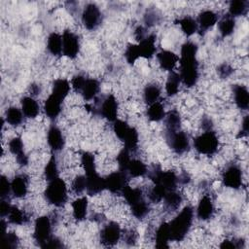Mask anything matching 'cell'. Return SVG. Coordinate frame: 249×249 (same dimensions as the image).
I'll list each match as a JSON object with an SVG mask.
<instances>
[{"mask_svg": "<svg viewBox=\"0 0 249 249\" xmlns=\"http://www.w3.org/2000/svg\"><path fill=\"white\" fill-rule=\"evenodd\" d=\"M39 104L32 96L21 98V111L26 118H35L39 114Z\"/></svg>", "mask_w": 249, "mask_h": 249, "instance_id": "26", "label": "cell"}, {"mask_svg": "<svg viewBox=\"0 0 249 249\" xmlns=\"http://www.w3.org/2000/svg\"><path fill=\"white\" fill-rule=\"evenodd\" d=\"M130 152L128 150H126L125 148H124L119 155L117 156V160H118V164H119V168L122 171H125V168L130 160Z\"/></svg>", "mask_w": 249, "mask_h": 249, "instance_id": "50", "label": "cell"}, {"mask_svg": "<svg viewBox=\"0 0 249 249\" xmlns=\"http://www.w3.org/2000/svg\"><path fill=\"white\" fill-rule=\"evenodd\" d=\"M217 73L223 79L230 77L233 73V68L228 63H222L217 67Z\"/></svg>", "mask_w": 249, "mask_h": 249, "instance_id": "54", "label": "cell"}, {"mask_svg": "<svg viewBox=\"0 0 249 249\" xmlns=\"http://www.w3.org/2000/svg\"><path fill=\"white\" fill-rule=\"evenodd\" d=\"M72 212L73 217L77 221H83L88 212V198L86 196H82L75 199L72 203Z\"/></svg>", "mask_w": 249, "mask_h": 249, "instance_id": "29", "label": "cell"}, {"mask_svg": "<svg viewBox=\"0 0 249 249\" xmlns=\"http://www.w3.org/2000/svg\"><path fill=\"white\" fill-rule=\"evenodd\" d=\"M118 101L113 94L106 95L96 109V113L109 122H115L118 116Z\"/></svg>", "mask_w": 249, "mask_h": 249, "instance_id": "9", "label": "cell"}, {"mask_svg": "<svg viewBox=\"0 0 249 249\" xmlns=\"http://www.w3.org/2000/svg\"><path fill=\"white\" fill-rule=\"evenodd\" d=\"M123 142L124 143V148L126 150H128L130 153L135 152L138 148V142H139V136H138L137 130L131 126Z\"/></svg>", "mask_w": 249, "mask_h": 249, "instance_id": "41", "label": "cell"}, {"mask_svg": "<svg viewBox=\"0 0 249 249\" xmlns=\"http://www.w3.org/2000/svg\"><path fill=\"white\" fill-rule=\"evenodd\" d=\"M121 195L124 197L125 201L129 204V206H131L141 200H144L143 192L140 188H131L128 185H126L124 188V190L122 191Z\"/></svg>", "mask_w": 249, "mask_h": 249, "instance_id": "27", "label": "cell"}, {"mask_svg": "<svg viewBox=\"0 0 249 249\" xmlns=\"http://www.w3.org/2000/svg\"><path fill=\"white\" fill-rule=\"evenodd\" d=\"M224 186L237 190L242 186V171L236 164L229 165L222 174Z\"/></svg>", "mask_w": 249, "mask_h": 249, "instance_id": "12", "label": "cell"}, {"mask_svg": "<svg viewBox=\"0 0 249 249\" xmlns=\"http://www.w3.org/2000/svg\"><path fill=\"white\" fill-rule=\"evenodd\" d=\"M176 23L180 25L182 31L187 36H192L198 30L196 20L190 16H185V17L177 19Z\"/></svg>", "mask_w": 249, "mask_h": 249, "instance_id": "32", "label": "cell"}, {"mask_svg": "<svg viewBox=\"0 0 249 249\" xmlns=\"http://www.w3.org/2000/svg\"><path fill=\"white\" fill-rule=\"evenodd\" d=\"M232 90L236 106L241 110H247L249 107V92L247 88L243 85H235Z\"/></svg>", "mask_w": 249, "mask_h": 249, "instance_id": "23", "label": "cell"}, {"mask_svg": "<svg viewBox=\"0 0 249 249\" xmlns=\"http://www.w3.org/2000/svg\"><path fill=\"white\" fill-rule=\"evenodd\" d=\"M102 20V15L98 6L94 3H89L83 10L82 22L89 30H93L99 26Z\"/></svg>", "mask_w": 249, "mask_h": 249, "instance_id": "7", "label": "cell"}, {"mask_svg": "<svg viewBox=\"0 0 249 249\" xmlns=\"http://www.w3.org/2000/svg\"><path fill=\"white\" fill-rule=\"evenodd\" d=\"M124 57L129 64H133L139 57H141L138 45L129 44L124 52Z\"/></svg>", "mask_w": 249, "mask_h": 249, "instance_id": "47", "label": "cell"}, {"mask_svg": "<svg viewBox=\"0 0 249 249\" xmlns=\"http://www.w3.org/2000/svg\"><path fill=\"white\" fill-rule=\"evenodd\" d=\"M162 200L164 202V207L167 210L174 211L180 206L183 200V197L179 192H177L176 190H173V191L167 192Z\"/></svg>", "mask_w": 249, "mask_h": 249, "instance_id": "31", "label": "cell"}, {"mask_svg": "<svg viewBox=\"0 0 249 249\" xmlns=\"http://www.w3.org/2000/svg\"><path fill=\"white\" fill-rule=\"evenodd\" d=\"M47 49L53 55H59L62 53V36L53 32L47 40Z\"/></svg>", "mask_w": 249, "mask_h": 249, "instance_id": "33", "label": "cell"}, {"mask_svg": "<svg viewBox=\"0 0 249 249\" xmlns=\"http://www.w3.org/2000/svg\"><path fill=\"white\" fill-rule=\"evenodd\" d=\"M30 92L32 95H37L39 92H40V88L38 85H35V84H32L30 85Z\"/></svg>", "mask_w": 249, "mask_h": 249, "instance_id": "60", "label": "cell"}, {"mask_svg": "<svg viewBox=\"0 0 249 249\" xmlns=\"http://www.w3.org/2000/svg\"><path fill=\"white\" fill-rule=\"evenodd\" d=\"M87 78L83 75H76L73 77L72 81H71V85H72V88L74 89L75 91L77 92H80L85 82H86Z\"/></svg>", "mask_w": 249, "mask_h": 249, "instance_id": "55", "label": "cell"}, {"mask_svg": "<svg viewBox=\"0 0 249 249\" xmlns=\"http://www.w3.org/2000/svg\"><path fill=\"white\" fill-rule=\"evenodd\" d=\"M157 58L161 69L166 71H173L177 62L179 61L178 55L168 50H162L157 53Z\"/></svg>", "mask_w": 249, "mask_h": 249, "instance_id": "15", "label": "cell"}, {"mask_svg": "<svg viewBox=\"0 0 249 249\" xmlns=\"http://www.w3.org/2000/svg\"><path fill=\"white\" fill-rule=\"evenodd\" d=\"M9 222L14 225H22L28 221L27 216L22 212L20 209H18L17 206H12L10 213L8 214Z\"/></svg>", "mask_w": 249, "mask_h": 249, "instance_id": "42", "label": "cell"}, {"mask_svg": "<svg viewBox=\"0 0 249 249\" xmlns=\"http://www.w3.org/2000/svg\"><path fill=\"white\" fill-rule=\"evenodd\" d=\"M62 36V53L69 58H75L80 52L79 37L70 30H65Z\"/></svg>", "mask_w": 249, "mask_h": 249, "instance_id": "11", "label": "cell"}, {"mask_svg": "<svg viewBox=\"0 0 249 249\" xmlns=\"http://www.w3.org/2000/svg\"><path fill=\"white\" fill-rule=\"evenodd\" d=\"M122 235V231L118 223L110 222L103 227L100 231V242L104 246L116 245Z\"/></svg>", "mask_w": 249, "mask_h": 249, "instance_id": "13", "label": "cell"}, {"mask_svg": "<svg viewBox=\"0 0 249 249\" xmlns=\"http://www.w3.org/2000/svg\"><path fill=\"white\" fill-rule=\"evenodd\" d=\"M160 93H161V90L158 85H156V84L147 85L143 91L144 100L148 105L153 104V103L159 101Z\"/></svg>", "mask_w": 249, "mask_h": 249, "instance_id": "38", "label": "cell"}, {"mask_svg": "<svg viewBox=\"0 0 249 249\" xmlns=\"http://www.w3.org/2000/svg\"><path fill=\"white\" fill-rule=\"evenodd\" d=\"M182 83L181 77L179 73L175 71H171L167 77L166 84H165V91L168 96H174L178 90H179V86Z\"/></svg>", "mask_w": 249, "mask_h": 249, "instance_id": "35", "label": "cell"}, {"mask_svg": "<svg viewBox=\"0 0 249 249\" xmlns=\"http://www.w3.org/2000/svg\"><path fill=\"white\" fill-rule=\"evenodd\" d=\"M9 150L12 154L16 156V160L19 165H27L28 157L25 155L23 151V143L19 137H15L9 142Z\"/></svg>", "mask_w": 249, "mask_h": 249, "instance_id": "18", "label": "cell"}, {"mask_svg": "<svg viewBox=\"0 0 249 249\" xmlns=\"http://www.w3.org/2000/svg\"><path fill=\"white\" fill-rule=\"evenodd\" d=\"M18 236L13 231L6 232L3 235V243L6 248H16L18 244Z\"/></svg>", "mask_w": 249, "mask_h": 249, "instance_id": "51", "label": "cell"}, {"mask_svg": "<svg viewBox=\"0 0 249 249\" xmlns=\"http://www.w3.org/2000/svg\"><path fill=\"white\" fill-rule=\"evenodd\" d=\"M249 3L246 0H232L229 5V15L232 18L247 14Z\"/></svg>", "mask_w": 249, "mask_h": 249, "instance_id": "37", "label": "cell"}, {"mask_svg": "<svg viewBox=\"0 0 249 249\" xmlns=\"http://www.w3.org/2000/svg\"><path fill=\"white\" fill-rule=\"evenodd\" d=\"M218 20L217 15L211 10L202 11L197 18V26L198 30L201 32H206L209 28H211Z\"/></svg>", "mask_w": 249, "mask_h": 249, "instance_id": "22", "label": "cell"}, {"mask_svg": "<svg viewBox=\"0 0 249 249\" xmlns=\"http://www.w3.org/2000/svg\"><path fill=\"white\" fill-rule=\"evenodd\" d=\"M86 186H87L86 175H78L74 178L71 188L75 194L79 195L86 190Z\"/></svg>", "mask_w": 249, "mask_h": 249, "instance_id": "49", "label": "cell"}, {"mask_svg": "<svg viewBox=\"0 0 249 249\" xmlns=\"http://www.w3.org/2000/svg\"><path fill=\"white\" fill-rule=\"evenodd\" d=\"M159 18H160V16L154 10L147 11V13L144 16V21L147 26H153L159 21Z\"/></svg>", "mask_w": 249, "mask_h": 249, "instance_id": "53", "label": "cell"}, {"mask_svg": "<svg viewBox=\"0 0 249 249\" xmlns=\"http://www.w3.org/2000/svg\"><path fill=\"white\" fill-rule=\"evenodd\" d=\"M149 177L155 185L163 187L167 192L176 190L178 184V176L173 171H163L160 166H154L149 171Z\"/></svg>", "mask_w": 249, "mask_h": 249, "instance_id": "5", "label": "cell"}, {"mask_svg": "<svg viewBox=\"0 0 249 249\" xmlns=\"http://www.w3.org/2000/svg\"><path fill=\"white\" fill-rule=\"evenodd\" d=\"M130 127L131 126H129L126 122L122 121V120H116L113 124V130H114L116 136L122 141H124V139L125 138Z\"/></svg>", "mask_w": 249, "mask_h": 249, "instance_id": "44", "label": "cell"}, {"mask_svg": "<svg viewBox=\"0 0 249 249\" xmlns=\"http://www.w3.org/2000/svg\"><path fill=\"white\" fill-rule=\"evenodd\" d=\"M248 131H249V117L245 116L243 121H242V124H241V129L239 131L238 137H244L248 135Z\"/></svg>", "mask_w": 249, "mask_h": 249, "instance_id": "56", "label": "cell"}, {"mask_svg": "<svg viewBox=\"0 0 249 249\" xmlns=\"http://www.w3.org/2000/svg\"><path fill=\"white\" fill-rule=\"evenodd\" d=\"M127 178L128 176L124 171L112 172L104 178L105 189L113 194H122V191L127 185Z\"/></svg>", "mask_w": 249, "mask_h": 249, "instance_id": "10", "label": "cell"}, {"mask_svg": "<svg viewBox=\"0 0 249 249\" xmlns=\"http://www.w3.org/2000/svg\"><path fill=\"white\" fill-rule=\"evenodd\" d=\"M124 172L127 174V176L136 178L144 176L146 173H148V169L142 160L137 159H130Z\"/></svg>", "mask_w": 249, "mask_h": 249, "instance_id": "25", "label": "cell"}, {"mask_svg": "<svg viewBox=\"0 0 249 249\" xmlns=\"http://www.w3.org/2000/svg\"><path fill=\"white\" fill-rule=\"evenodd\" d=\"M166 141L176 154H183L190 149V138L186 132L180 129L174 132H166Z\"/></svg>", "mask_w": 249, "mask_h": 249, "instance_id": "8", "label": "cell"}, {"mask_svg": "<svg viewBox=\"0 0 249 249\" xmlns=\"http://www.w3.org/2000/svg\"><path fill=\"white\" fill-rule=\"evenodd\" d=\"M81 162L83 164V167L85 169L86 173L95 171V160L92 154L89 152H83L81 155Z\"/></svg>", "mask_w": 249, "mask_h": 249, "instance_id": "45", "label": "cell"}, {"mask_svg": "<svg viewBox=\"0 0 249 249\" xmlns=\"http://www.w3.org/2000/svg\"><path fill=\"white\" fill-rule=\"evenodd\" d=\"M167 191L160 186V185H155L151 190H150V193H149V199L152 201V202H160L163 199L164 196L166 195Z\"/></svg>", "mask_w": 249, "mask_h": 249, "instance_id": "48", "label": "cell"}, {"mask_svg": "<svg viewBox=\"0 0 249 249\" xmlns=\"http://www.w3.org/2000/svg\"><path fill=\"white\" fill-rule=\"evenodd\" d=\"M136 237H137L136 232L130 231H128L125 234V242L127 244H129V245H133L135 243V241H136Z\"/></svg>", "mask_w": 249, "mask_h": 249, "instance_id": "58", "label": "cell"}, {"mask_svg": "<svg viewBox=\"0 0 249 249\" xmlns=\"http://www.w3.org/2000/svg\"><path fill=\"white\" fill-rule=\"evenodd\" d=\"M0 186H1V191H0L1 192V198L5 199L10 195V193L12 192V189H11V183L9 182L7 177H5L4 175L1 176Z\"/></svg>", "mask_w": 249, "mask_h": 249, "instance_id": "52", "label": "cell"}, {"mask_svg": "<svg viewBox=\"0 0 249 249\" xmlns=\"http://www.w3.org/2000/svg\"><path fill=\"white\" fill-rule=\"evenodd\" d=\"M147 116L150 121H153V122L161 121L165 117V111H164L163 105L160 101L150 104L147 109Z\"/></svg>", "mask_w": 249, "mask_h": 249, "instance_id": "39", "label": "cell"}, {"mask_svg": "<svg viewBox=\"0 0 249 249\" xmlns=\"http://www.w3.org/2000/svg\"><path fill=\"white\" fill-rule=\"evenodd\" d=\"M11 189L14 196L18 198L24 197L28 191V177L24 174L15 176L11 182Z\"/></svg>", "mask_w": 249, "mask_h": 249, "instance_id": "19", "label": "cell"}, {"mask_svg": "<svg viewBox=\"0 0 249 249\" xmlns=\"http://www.w3.org/2000/svg\"><path fill=\"white\" fill-rule=\"evenodd\" d=\"M130 210H131V213L134 217H136L138 219H142L148 214L149 205L147 204V202L144 199V200H141V201L131 205Z\"/></svg>", "mask_w": 249, "mask_h": 249, "instance_id": "46", "label": "cell"}, {"mask_svg": "<svg viewBox=\"0 0 249 249\" xmlns=\"http://www.w3.org/2000/svg\"><path fill=\"white\" fill-rule=\"evenodd\" d=\"M170 240V231L168 223H162L156 231V247L168 248V241Z\"/></svg>", "mask_w": 249, "mask_h": 249, "instance_id": "28", "label": "cell"}, {"mask_svg": "<svg viewBox=\"0 0 249 249\" xmlns=\"http://www.w3.org/2000/svg\"><path fill=\"white\" fill-rule=\"evenodd\" d=\"M194 219V209L192 206H185L181 212L168 223L170 231V240L181 241L191 229Z\"/></svg>", "mask_w": 249, "mask_h": 249, "instance_id": "2", "label": "cell"}, {"mask_svg": "<svg viewBox=\"0 0 249 249\" xmlns=\"http://www.w3.org/2000/svg\"><path fill=\"white\" fill-rule=\"evenodd\" d=\"M52 220L49 216H40L36 219L34 225L33 237L38 245L45 248L48 241L53 237L52 235Z\"/></svg>", "mask_w": 249, "mask_h": 249, "instance_id": "6", "label": "cell"}, {"mask_svg": "<svg viewBox=\"0 0 249 249\" xmlns=\"http://www.w3.org/2000/svg\"><path fill=\"white\" fill-rule=\"evenodd\" d=\"M197 45L192 41L185 42L180 51V77L182 83L188 87H194L199 77L198 62L196 59Z\"/></svg>", "mask_w": 249, "mask_h": 249, "instance_id": "1", "label": "cell"}, {"mask_svg": "<svg viewBox=\"0 0 249 249\" xmlns=\"http://www.w3.org/2000/svg\"><path fill=\"white\" fill-rule=\"evenodd\" d=\"M202 127L204 128V130H211V128H212L211 120L208 119V118H204L202 120Z\"/></svg>", "mask_w": 249, "mask_h": 249, "instance_id": "59", "label": "cell"}, {"mask_svg": "<svg viewBox=\"0 0 249 249\" xmlns=\"http://www.w3.org/2000/svg\"><path fill=\"white\" fill-rule=\"evenodd\" d=\"M86 180H87L86 191L88 195L89 196L97 195L101 193L103 190H105V180L97 173L96 170L86 173Z\"/></svg>", "mask_w": 249, "mask_h": 249, "instance_id": "14", "label": "cell"}, {"mask_svg": "<svg viewBox=\"0 0 249 249\" xmlns=\"http://www.w3.org/2000/svg\"><path fill=\"white\" fill-rule=\"evenodd\" d=\"M166 132H174L180 129L181 119L180 115L176 110H171L164 117Z\"/></svg>", "mask_w": 249, "mask_h": 249, "instance_id": "36", "label": "cell"}, {"mask_svg": "<svg viewBox=\"0 0 249 249\" xmlns=\"http://www.w3.org/2000/svg\"><path fill=\"white\" fill-rule=\"evenodd\" d=\"M219 139L216 133L211 130H205L203 133L194 139V147L201 155H213L218 150Z\"/></svg>", "mask_w": 249, "mask_h": 249, "instance_id": "4", "label": "cell"}, {"mask_svg": "<svg viewBox=\"0 0 249 249\" xmlns=\"http://www.w3.org/2000/svg\"><path fill=\"white\" fill-rule=\"evenodd\" d=\"M5 119L9 124L13 126H18L22 123L23 113L18 108L12 106L7 109L5 113Z\"/></svg>", "mask_w": 249, "mask_h": 249, "instance_id": "40", "label": "cell"}, {"mask_svg": "<svg viewBox=\"0 0 249 249\" xmlns=\"http://www.w3.org/2000/svg\"><path fill=\"white\" fill-rule=\"evenodd\" d=\"M70 90V84L65 79H56L53 83L52 94L60 100H64Z\"/></svg>", "mask_w": 249, "mask_h": 249, "instance_id": "30", "label": "cell"}, {"mask_svg": "<svg viewBox=\"0 0 249 249\" xmlns=\"http://www.w3.org/2000/svg\"><path fill=\"white\" fill-rule=\"evenodd\" d=\"M44 196L46 200L57 207L64 205L67 201V187L65 182L59 177L49 181V185L47 186Z\"/></svg>", "mask_w": 249, "mask_h": 249, "instance_id": "3", "label": "cell"}, {"mask_svg": "<svg viewBox=\"0 0 249 249\" xmlns=\"http://www.w3.org/2000/svg\"><path fill=\"white\" fill-rule=\"evenodd\" d=\"M47 141H48L50 148L53 152H58V151L62 150V148L64 147V143H65L62 132L55 125H52L49 128L48 134H47Z\"/></svg>", "mask_w": 249, "mask_h": 249, "instance_id": "17", "label": "cell"}, {"mask_svg": "<svg viewBox=\"0 0 249 249\" xmlns=\"http://www.w3.org/2000/svg\"><path fill=\"white\" fill-rule=\"evenodd\" d=\"M99 89H100V86L97 80L92 78H87L80 93L82 94L85 100L89 101L93 99L97 95V93L99 92Z\"/></svg>", "mask_w": 249, "mask_h": 249, "instance_id": "24", "label": "cell"}, {"mask_svg": "<svg viewBox=\"0 0 249 249\" xmlns=\"http://www.w3.org/2000/svg\"><path fill=\"white\" fill-rule=\"evenodd\" d=\"M235 19L229 14L224 16L218 22V29L222 37H228L234 31Z\"/></svg>", "mask_w": 249, "mask_h": 249, "instance_id": "34", "label": "cell"}, {"mask_svg": "<svg viewBox=\"0 0 249 249\" xmlns=\"http://www.w3.org/2000/svg\"><path fill=\"white\" fill-rule=\"evenodd\" d=\"M12 206H13V205H11L9 201H7V200H5V199H2V200H1V203H0V213H1V217L8 216V214H9L10 211H11Z\"/></svg>", "mask_w": 249, "mask_h": 249, "instance_id": "57", "label": "cell"}, {"mask_svg": "<svg viewBox=\"0 0 249 249\" xmlns=\"http://www.w3.org/2000/svg\"><path fill=\"white\" fill-rule=\"evenodd\" d=\"M137 45L140 51L141 57L149 59L155 55L157 48H156V36L154 34L147 35Z\"/></svg>", "mask_w": 249, "mask_h": 249, "instance_id": "20", "label": "cell"}, {"mask_svg": "<svg viewBox=\"0 0 249 249\" xmlns=\"http://www.w3.org/2000/svg\"><path fill=\"white\" fill-rule=\"evenodd\" d=\"M214 203L208 195H204L198 202L196 208V216L198 219L206 221L209 220L214 214Z\"/></svg>", "mask_w": 249, "mask_h": 249, "instance_id": "16", "label": "cell"}, {"mask_svg": "<svg viewBox=\"0 0 249 249\" xmlns=\"http://www.w3.org/2000/svg\"><path fill=\"white\" fill-rule=\"evenodd\" d=\"M61 104L62 100L51 93L44 104V111L47 117L51 120L56 119L61 112Z\"/></svg>", "mask_w": 249, "mask_h": 249, "instance_id": "21", "label": "cell"}, {"mask_svg": "<svg viewBox=\"0 0 249 249\" xmlns=\"http://www.w3.org/2000/svg\"><path fill=\"white\" fill-rule=\"evenodd\" d=\"M44 174L48 181H52L58 177V168H57L56 159L54 156H52L51 159L49 160L48 163L46 164Z\"/></svg>", "mask_w": 249, "mask_h": 249, "instance_id": "43", "label": "cell"}]
</instances>
